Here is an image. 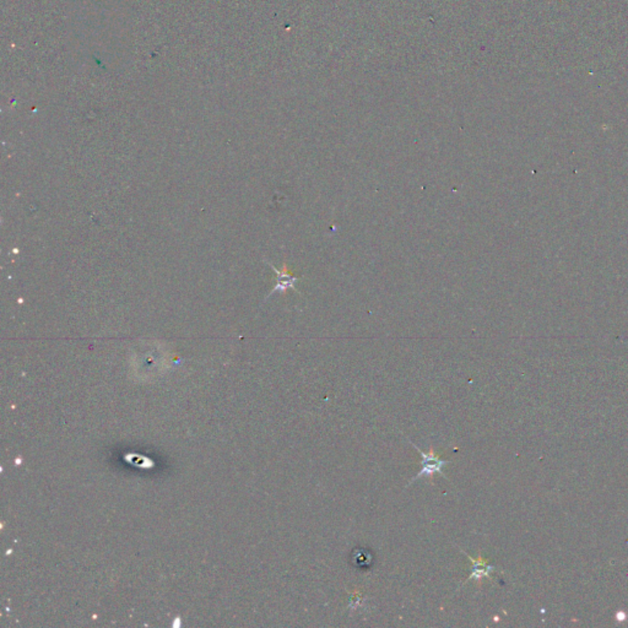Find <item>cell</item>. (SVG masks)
Returning a JSON list of instances; mask_svg holds the SVG:
<instances>
[{
  "label": "cell",
  "mask_w": 628,
  "mask_h": 628,
  "mask_svg": "<svg viewBox=\"0 0 628 628\" xmlns=\"http://www.w3.org/2000/svg\"><path fill=\"white\" fill-rule=\"evenodd\" d=\"M408 441H409V443L419 452L420 455L422 457V462H421L422 468H421V470H420V472L410 480L409 486L411 483H414L417 479H421V477H427L429 482L434 485V475H436V474H439V475H442V476L447 479V475L443 472V468L446 465L450 464V462L441 458L439 454L436 453L434 447H431V448L429 449V452H422L414 442H411L409 439H408Z\"/></svg>",
  "instance_id": "1"
},
{
  "label": "cell",
  "mask_w": 628,
  "mask_h": 628,
  "mask_svg": "<svg viewBox=\"0 0 628 628\" xmlns=\"http://www.w3.org/2000/svg\"><path fill=\"white\" fill-rule=\"evenodd\" d=\"M463 552L464 555L468 557L470 562H472V575H469L468 580L464 582L463 584H467L468 582L470 580H476L477 584L481 585V580L483 578H491V572L495 570V566L488 565V562H487L486 559H483V556H482L481 552L479 554V557L477 559H472V556L467 554L465 551L460 550Z\"/></svg>",
  "instance_id": "2"
},
{
  "label": "cell",
  "mask_w": 628,
  "mask_h": 628,
  "mask_svg": "<svg viewBox=\"0 0 628 628\" xmlns=\"http://www.w3.org/2000/svg\"><path fill=\"white\" fill-rule=\"evenodd\" d=\"M269 265L273 269L274 273L278 275L276 285H275V288H273V291L270 293V295H273V293H285L288 291V288L298 291L295 285L298 283V278L293 276V274L288 272V265H286V264H283V269H276L274 267L273 264H269Z\"/></svg>",
  "instance_id": "3"
}]
</instances>
